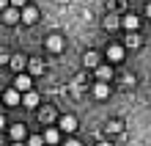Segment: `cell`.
I'll list each match as a JSON object with an SVG mask.
<instances>
[{
    "label": "cell",
    "mask_w": 151,
    "mask_h": 146,
    "mask_svg": "<svg viewBox=\"0 0 151 146\" xmlns=\"http://www.w3.org/2000/svg\"><path fill=\"white\" fill-rule=\"evenodd\" d=\"M22 105L25 108H36L39 105V94H36V91H28V94L22 97Z\"/></svg>",
    "instance_id": "cell-14"
},
{
    "label": "cell",
    "mask_w": 151,
    "mask_h": 146,
    "mask_svg": "<svg viewBox=\"0 0 151 146\" xmlns=\"http://www.w3.org/2000/svg\"><path fill=\"white\" fill-rule=\"evenodd\" d=\"M28 63H30V58H22V55H11V63H8V66H11V69L17 72V75H19V72H22L25 66H28Z\"/></svg>",
    "instance_id": "cell-11"
},
{
    "label": "cell",
    "mask_w": 151,
    "mask_h": 146,
    "mask_svg": "<svg viewBox=\"0 0 151 146\" xmlns=\"http://www.w3.org/2000/svg\"><path fill=\"white\" fill-rule=\"evenodd\" d=\"M66 146H80V143L77 141H66Z\"/></svg>",
    "instance_id": "cell-23"
},
{
    "label": "cell",
    "mask_w": 151,
    "mask_h": 146,
    "mask_svg": "<svg viewBox=\"0 0 151 146\" xmlns=\"http://www.w3.org/2000/svg\"><path fill=\"white\" fill-rule=\"evenodd\" d=\"M36 20H39V8L25 6V8H22V22H25V25H36Z\"/></svg>",
    "instance_id": "cell-7"
},
{
    "label": "cell",
    "mask_w": 151,
    "mask_h": 146,
    "mask_svg": "<svg viewBox=\"0 0 151 146\" xmlns=\"http://www.w3.org/2000/svg\"><path fill=\"white\" fill-rule=\"evenodd\" d=\"M39 118H41V121H50V118H52V110H50V108H44V110L39 113Z\"/></svg>",
    "instance_id": "cell-20"
},
{
    "label": "cell",
    "mask_w": 151,
    "mask_h": 146,
    "mask_svg": "<svg viewBox=\"0 0 151 146\" xmlns=\"http://www.w3.org/2000/svg\"><path fill=\"white\" fill-rule=\"evenodd\" d=\"M8 135H11V141H25V135H28V130H25V124H11V130H8Z\"/></svg>",
    "instance_id": "cell-10"
},
{
    "label": "cell",
    "mask_w": 151,
    "mask_h": 146,
    "mask_svg": "<svg viewBox=\"0 0 151 146\" xmlns=\"http://www.w3.org/2000/svg\"><path fill=\"white\" fill-rule=\"evenodd\" d=\"M11 146H25V143H22V141H14V143H11Z\"/></svg>",
    "instance_id": "cell-26"
},
{
    "label": "cell",
    "mask_w": 151,
    "mask_h": 146,
    "mask_svg": "<svg viewBox=\"0 0 151 146\" xmlns=\"http://www.w3.org/2000/svg\"><path fill=\"white\" fill-rule=\"evenodd\" d=\"M28 66H30V72H33V75H41V72H44V63H41L39 58H30V63H28Z\"/></svg>",
    "instance_id": "cell-16"
},
{
    "label": "cell",
    "mask_w": 151,
    "mask_h": 146,
    "mask_svg": "<svg viewBox=\"0 0 151 146\" xmlns=\"http://www.w3.org/2000/svg\"><path fill=\"white\" fill-rule=\"evenodd\" d=\"M121 25H124L127 31H137V28H140V17H135V14H127V17L121 20Z\"/></svg>",
    "instance_id": "cell-12"
},
{
    "label": "cell",
    "mask_w": 151,
    "mask_h": 146,
    "mask_svg": "<svg viewBox=\"0 0 151 146\" xmlns=\"http://www.w3.org/2000/svg\"><path fill=\"white\" fill-rule=\"evenodd\" d=\"M127 47H140V36H137L135 31H129V36H127Z\"/></svg>",
    "instance_id": "cell-17"
},
{
    "label": "cell",
    "mask_w": 151,
    "mask_h": 146,
    "mask_svg": "<svg viewBox=\"0 0 151 146\" xmlns=\"http://www.w3.org/2000/svg\"><path fill=\"white\" fill-rule=\"evenodd\" d=\"M25 3H28V0H11V6H17V8H22Z\"/></svg>",
    "instance_id": "cell-22"
},
{
    "label": "cell",
    "mask_w": 151,
    "mask_h": 146,
    "mask_svg": "<svg viewBox=\"0 0 151 146\" xmlns=\"http://www.w3.org/2000/svg\"><path fill=\"white\" fill-rule=\"evenodd\" d=\"M115 25H118V20H113V17H107V20H104V28H107V31L115 28Z\"/></svg>",
    "instance_id": "cell-21"
},
{
    "label": "cell",
    "mask_w": 151,
    "mask_h": 146,
    "mask_svg": "<svg viewBox=\"0 0 151 146\" xmlns=\"http://www.w3.org/2000/svg\"><path fill=\"white\" fill-rule=\"evenodd\" d=\"M28 146H44V138L41 135H33V138L28 141Z\"/></svg>",
    "instance_id": "cell-19"
},
{
    "label": "cell",
    "mask_w": 151,
    "mask_h": 146,
    "mask_svg": "<svg viewBox=\"0 0 151 146\" xmlns=\"http://www.w3.org/2000/svg\"><path fill=\"white\" fill-rule=\"evenodd\" d=\"M22 91H17V88H8L6 94H3V102L8 105V108H17V105H22Z\"/></svg>",
    "instance_id": "cell-1"
},
{
    "label": "cell",
    "mask_w": 151,
    "mask_h": 146,
    "mask_svg": "<svg viewBox=\"0 0 151 146\" xmlns=\"http://www.w3.org/2000/svg\"><path fill=\"white\" fill-rule=\"evenodd\" d=\"M60 132H63V130H60V127H50V130L44 132V141H47L50 146H55V143L60 141Z\"/></svg>",
    "instance_id": "cell-9"
},
{
    "label": "cell",
    "mask_w": 151,
    "mask_h": 146,
    "mask_svg": "<svg viewBox=\"0 0 151 146\" xmlns=\"http://www.w3.org/2000/svg\"><path fill=\"white\" fill-rule=\"evenodd\" d=\"M58 127H60L63 132H74V130H77V118H74L72 113H66V116L58 118Z\"/></svg>",
    "instance_id": "cell-3"
},
{
    "label": "cell",
    "mask_w": 151,
    "mask_h": 146,
    "mask_svg": "<svg viewBox=\"0 0 151 146\" xmlns=\"http://www.w3.org/2000/svg\"><path fill=\"white\" fill-rule=\"evenodd\" d=\"M104 130H107V132H121L124 124L118 121V118H113V121H107V127H104Z\"/></svg>",
    "instance_id": "cell-18"
},
{
    "label": "cell",
    "mask_w": 151,
    "mask_h": 146,
    "mask_svg": "<svg viewBox=\"0 0 151 146\" xmlns=\"http://www.w3.org/2000/svg\"><path fill=\"white\" fill-rule=\"evenodd\" d=\"M17 20H22V14H19V8H17V6L3 8V22H6V25H14Z\"/></svg>",
    "instance_id": "cell-5"
},
{
    "label": "cell",
    "mask_w": 151,
    "mask_h": 146,
    "mask_svg": "<svg viewBox=\"0 0 151 146\" xmlns=\"http://www.w3.org/2000/svg\"><path fill=\"white\" fill-rule=\"evenodd\" d=\"M83 63H85V69H88V66H91V69H96V66H99V55H96L93 50H88L85 55H83Z\"/></svg>",
    "instance_id": "cell-13"
},
{
    "label": "cell",
    "mask_w": 151,
    "mask_h": 146,
    "mask_svg": "<svg viewBox=\"0 0 151 146\" xmlns=\"http://www.w3.org/2000/svg\"><path fill=\"white\" fill-rule=\"evenodd\" d=\"M93 97H96V99H104V97H110V86H107V80H99V83L93 86Z\"/></svg>",
    "instance_id": "cell-8"
},
{
    "label": "cell",
    "mask_w": 151,
    "mask_h": 146,
    "mask_svg": "<svg viewBox=\"0 0 151 146\" xmlns=\"http://www.w3.org/2000/svg\"><path fill=\"white\" fill-rule=\"evenodd\" d=\"M30 86H33L30 75H22V72H19V75L14 77V88H17V91H22V94H28V91H30Z\"/></svg>",
    "instance_id": "cell-2"
},
{
    "label": "cell",
    "mask_w": 151,
    "mask_h": 146,
    "mask_svg": "<svg viewBox=\"0 0 151 146\" xmlns=\"http://www.w3.org/2000/svg\"><path fill=\"white\" fill-rule=\"evenodd\" d=\"M96 146H113V143H107V141H102V143H96Z\"/></svg>",
    "instance_id": "cell-25"
},
{
    "label": "cell",
    "mask_w": 151,
    "mask_h": 146,
    "mask_svg": "<svg viewBox=\"0 0 151 146\" xmlns=\"http://www.w3.org/2000/svg\"><path fill=\"white\" fill-rule=\"evenodd\" d=\"M104 55H107V61H113V63H118V61H124V47H121V44H110V47H107V52H104Z\"/></svg>",
    "instance_id": "cell-6"
},
{
    "label": "cell",
    "mask_w": 151,
    "mask_h": 146,
    "mask_svg": "<svg viewBox=\"0 0 151 146\" xmlns=\"http://www.w3.org/2000/svg\"><path fill=\"white\" fill-rule=\"evenodd\" d=\"M44 44H47L50 52H60V50H63V36L52 33V36H47V41H44Z\"/></svg>",
    "instance_id": "cell-4"
},
{
    "label": "cell",
    "mask_w": 151,
    "mask_h": 146,
    "mask_svg": "<svg viewBox=\"0 0 151 146\" xmlns=\"http://www.w3.org/2000/svg\"><path fill=\"white\" fill-rule=\"evenodd\" d=\"M146 17H151V3H148V6H146Z\"/></svg>",
    "instance_id": "cell-24"
},
{
    "label": "cell",
    "mask_w": 151,
    "mask_h": 146,
    "mask_svg": "<svg viewBox=\"0 0 151 146\" xmlns=\"http://www.w3.org/2000/svg\"><path fill=\"white\" fill-rule=\"evenodd\" d=\"M96 77H99V80H110L113 77V69L107 66V63H99V66H96Z\"/></svg>",
    "instance_id": "cell-15"
}]
</instances>
